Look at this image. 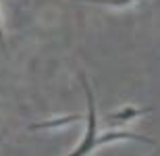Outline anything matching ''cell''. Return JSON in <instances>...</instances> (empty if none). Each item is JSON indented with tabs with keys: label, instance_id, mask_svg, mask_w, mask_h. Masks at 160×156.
Segmentation results:
<instances>
[{
	"label": "cell",
	"instance_id": "8992f818",
	"mask_svg": "<svg viewBox=\"0 0 160 156\" xmlns=\"http://www.w3.org/2000/svg\"><path fill=\"white\" fill-rule=\"evenodd\" d=\"M0 48H4V31H2V17H0Z\"/></svg>",
	"mask_w": 160,
	"mask_h": 156
},
{
	"label": "cell",
	"instance_id": "3957f363",
	"mask_svg": "<svg viewBox=\"0 0 160 156\" xmlns=\"http://www.w3.org/2000/svg\"><path fill=\"white\" fill-rule=\"evenodd\" d=\"M152 108H135V106H125L121 108V110H117V113H110L106 117L108 123H127V121L135 119V117H142V114L150 113Z\"/></svg>",
	"mask_w": 160,
	"mask_h": 156
},
{
	"label": "cell",
	"instance_id": "5b68a950",
	"mask_svg": "<svg viewBox=\"0 0 160 156\" xmlns=\"http://www.w3.org/2000/svg\"><path fill=\"white\" fill-rule=\"evenodd\" d=\"M79 2H89V4H106V6H117V8H125L139 2V0H79Z\"/></svg>",
	"mask_w": 160,
	"mask_h": 156
},
{
	"label": "cell",
	"instance_id": "7a4b0ae2",
	"mask_svg": "<svg viewBox=\"0 0 160 156\" xmlns=\"http://www.w3.org/2000/svg\"><path fill=\"white\" fill-rule=\"evenodd\" d=\"M119 139H133V142H142V144H156L152 138L139 135V133H131V131H108L104 135L96 139V146H104L108 142H119Z\"/></svg>",
	"mask_w": 160,
	"mask_h": 156
},
{
	"label": "cell",
	"instance_id": "277c9868",
	"mask_svg": "<svg viewBox=\"0 0 160 156\" xmlns=\"http://www.w3.org/2000/svg\"><path fill=\"white\" fill-rule=\"evenodd\" d=\"M81 117L79 114H69V117H58V119H50V121H44V123H33L29 125L31 131H38V129H54V127H65V125H71L75 121H79Z\"/></svg>",
	"mask_w": 160,
	"mask_h": 156
},
{
	"label": "cell",
	"instance_id": "6da1fadb",
	"mask_svg": "<svg viewBox=\"0 0 160 156\" xmlns=\"http://www.w3.org/2000/svg\"><path fill=\"white\" fill-rule=\"evenodd\" d=\"M79 81L83 85V92H85V100H88V125H85V135H83L81 144L67 156H88L92 150H96V139H98V119H96V104H94V92L89 88V81L85 75H79Z\"/></svg>",
	"mask_w": 160,
	"mask_h": 156
}]
</instances>
